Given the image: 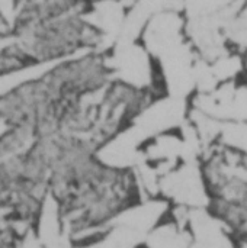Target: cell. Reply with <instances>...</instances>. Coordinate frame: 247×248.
Masks as SVG:
<instances>
[{
    "instance_id": "cell-2",
    "label": "cell",
    "mask_w": 247,
    "mask_h": 248,
    "mask_svg": "<svg viewBox=\"0 0 247 248\" xmlns=\"http://www.w3.org/2000/svg\"><path fill=\"white\" fill-rule=\"evenodd\" d=\"M218 144L247 155V122H224Z\"/></svg>"
},
{
    "instance_id": "cell-1",
    "label": "cell",
    "mask_w": 247,
    "mask_h": 248,
    "mask_svg": "<svg viewBox=\"0 0 247 248\" xmlns=\"http://www.w3.org/2000/svg\"><path fill=\"white\" fill-rule=\"evenodd\" d=\"M194 237L189 230L181 228L169 215L147 237L146 248H191Z\"/></svg>"
}]
</instances>
